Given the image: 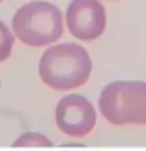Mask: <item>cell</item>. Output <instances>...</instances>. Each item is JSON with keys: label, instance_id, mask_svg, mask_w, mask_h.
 <instances>
[{"label": "cell", "instance_id": "1", "mask_svg": "<svg viewBox=\"0 0 146 151\" xmlns=\"http://www.w3.org/2000/svg\"><path fill=\"white\" fill-rule=\"evenodd\" d=\"M92 71L88 52L79 44L65 43L44 52L39 62V75L54 91H71L84 85Z\"/></svg>", "mask_w": 146, "mask_h": 151}, {"label": "cell", "instance_id": "2", "mask_svg": "<svg viewBox=\"0 0 146 151\" xmlns=\"http://www.w3.org/2000/svg\"><path fill=\"white\" fill-rule=\"evenodd\" d=\"M14 35L29 47H46L64 34L62 13L47 1H33L21 6L12 21Z\"/></svg>", "mask_w": 146, "mask_h": 151}, {"label": "cell", "instance_id": "3", "mask_svg": "<svg viewBox=\"0 0 146 151\" xmlns=\"http://www.w3.org/2000/svg\"><path fill=\"white\" fill-rule=\"evenodd\" d=\"M98 107L103 118L114 125H145L146 83H110L101 93Z\"/></svg>", "mask_w": 146, "mask_h": 151}, {"label": "cell", "instance_id": "4", "mask_svg": "<svg viewBox=\"0 0 146 151\" xmlns=\"http://www.w3.org/2000/svg\"><path fill=\"white\" fill-rule=\"evenodd\" d=\"M66 25L76 39L95 40L106 29L105 8L97 0H72L66 12Z\"/></svg>", "mask_w": 146, "mask_h": 151}, {"label": "cell", "instance_id": "5", "mask_svg": "<svg viewBox=\"0 0 146 151\" xmlns=\"http://www.w3.org/2000/svg\"><path fill=\"white\" fill-rule=\"evenodd\" d=\"M96 110L80 94L66 96L56 109V124L62 133L70 137H85L96 125Z\"/></svg>", "mask_w": 146, "mask_h": 151}, {"label": "cell", "instance_id": "6", "mask_svg": "<svg viewBox=\"0 0 146 151\" xmlns=\"http://www.w3.org/2000/svg\"><path fill=\"white\" fill-rule=\"evenodd\" d=\"M14 45V36L4 22L0 21V62H4L12 54V48Z\"/></svg>", "mask_w": 146, "mask_h": 151}, {"label": "cell", "instance_id": "7", "mask_svg": "<svg viewBox=\"0 0 146 151\" xmlns=\"http://www.w3.org/2000/svg\"><path fill=\"white\" fill-rule=\"evenodd\" d=\"M14 146H39V147H48L52 146L49 139L47 137L39 134V133H26V134L21 136Z\"/></svg>", "mask_w": 146, "mask_h": 151}, {"label": "cell", "instance_id": "8", "mask_svg": "<svg viewBox=\"0 0 146 151\" xmlns=\"http://www.w3.org/2000/svg\"><path fill=\"white\" fill-rule=\"evenodd\" d=\"M1 1H3V0H0V3H1Z\"/></svg>", "mask_w": 146, "mask_h": 151}]
</instances>
